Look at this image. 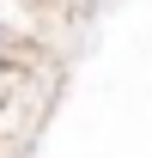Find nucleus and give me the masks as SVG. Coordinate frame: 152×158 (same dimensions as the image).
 <instances>
[{
    "mask_svg": "<svg viewBox=\"0 0 152 158\" xmlns=\"http://www.w3.org/2000/svg\"><path fill=\"white\" fill-rule=\"evenodd\" d=\"M31 67H49V55H43L31 37H19V31L0 24V79H24Z\"/></svg>",
    "mask_w": 152,
    "mask_h": 158,
    "instance_id": "nucleus-1",
    "label": "nucleus"
}]
</instances>
